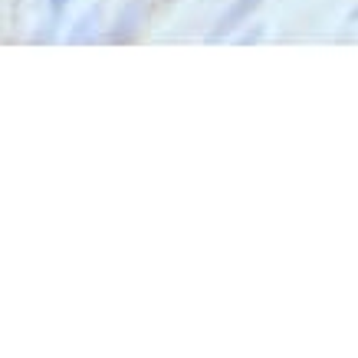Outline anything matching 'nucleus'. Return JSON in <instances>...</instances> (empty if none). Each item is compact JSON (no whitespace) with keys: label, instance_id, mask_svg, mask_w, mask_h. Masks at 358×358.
Masks as SVG:
<instances>
[{"label":"nucleus","instance_id":"obj_1","mask_svg":"<svg viewBox=\"0 0 358 358\" xmlns=\"http://www.w3.org/2000/svg\"><path fill=\"white\" fill-rule=\"evenodd\" d=\"M145 20H148V3L145 0H129L119 10V20H115V27L109 33V43H131L141 33Z\"/></svg>","mask_w":358,"mask_h":358},{"label":"nucleus","instance_id":"obj_2","mask_svg":"<svg viewBox=\"0 0 358 358\" xmlns=\"http://www.w3.org/2000/svg\"><path fill=\"white\" fill-rule=\"evenodd\" d=\"M260 3H263V0H234L227 10L220 13V20L214 23V30L207 33V40H210V43H220V40H227V36L237 30V27H243V23H247L253 13L260 10Z\"/></svg>","mask_w":358,"mask_h":358},{"label":"nucleus","instance_id":"obj_3","mask_svg":"<svg viewBox=\"0 0 358 358\" xmlns=\"http://www.w3.org/2000/svg\"><path fill=\"white\" fill-rule=\"evenodd\" d=\"M96 30H99V7H92V10H86L83 17L76 20V27L69 30V43H89L92 36H96Z\"/></svg>","mask_w":358,"mask_h":358},{"label":"nucleus","instance_id":"obj_4","mask_svg":"<svg viewBox=\"0 0 358 358\" xmlns=\"http://www.w3.org/2000/svg\"><path fill=\"white\" fill-rule=\"evenodd\" d=\"M66 3H69V0H50V10H53L56 17H59V13L66 10Z\"/></svg>","mask_w":358,"mask_h":358},{"label":"nucleus","instance_id":"obj_5","mask_svg":"<svg viewBox=\"0 0 358 358\" xmlns=\"http://www.w3.org/2000/svg\"><path fill=\"white\" fill-rule=\"evenodd\" d=\"M348 20H358V7H355V10H352V13H348Z\"/></svg>","mask_w":358,"mask_h":358}]
</instances>
